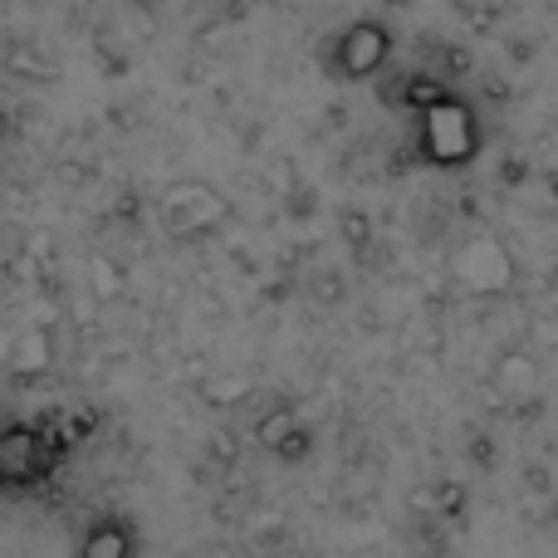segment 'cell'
Masks as SVG:
<instances>
[{
	"mask_svg": "<svg viewBox=\"0 0 558 558\" xmlns=\"http://www.w3.org/2000/svg\"><path fill=\"white\" fill-rule=\"evenodd\" d=\"M416 147H422L426 167H441V172L471 167L481 157V118H475V108L456 94H441L436 104H426L422 128H416Z\"/></svg>",
	"mask_w": 558,
	"mask_h": 558,
	"instance_id": "obj_1",
	"label": "cell"
},
{
	"mask_svg": "<svg viewBox=\"0 0 558 558\" xmlns=\"http://www.w3.org/2000/svg\"><path fill=\"white\" fill-rule=\"evenodd\" d=\"M64 432H45V426H5L0 432V485L5 490H25L39 485L54 461L64 456Z\"/></svg>",
	"mask_w": 558,
	"mask_h": 558,
	"instance_id": "obj_2",
	"label": "cell"
},
{
	"mask_svg": "<svg viewBox=\"0 0 558 558\" xmlns=\"http://www.w3.org/2000/svg\"><path fill=\"white\" fill-rule=\"evenodd\" d=\"M157 211H162V226L172 235H206L231 221L235 206H231V196L211 182H177V186H167Z\"/></svg>",
	"mask_w": 558,
	"mask_h": 558,
	"instance_id": "obj_3",
	"label": "cell"
},
{
	"mask_svg": "<svg viewBox=\"0 0 558 558\" xmlns=\"http://www.w3.org/2000/svg\"><path fill=\"white\" fill-rule=\"evenodd\" d=\"M451 275L471 294H505L514 289V255L500 235H471L451 251Z\"/></svg>",
	"mask_w": 558,
	"mask_h": 558,
	"instance_id": "obj_4",
	"label": "cell"
},
{
	"mask_svg": "<svg viewBox=\"0 0 558 558\" xmlns=\"http://www.w3.org/2000/svg\"><path fill=\"white\" fill-rule=\"evenodd\" d=\"M387 59H392V29L383 20H353L333 45L338 78H373Z\"/></svg>",
	"mask_w": 558,
	"mask_h": 558,
	"instance_id": "obj_5",
	"label": "cell"
},
{
	"mask_svg": "<svg viewBox=\"0 0 558 558\" xmlns=\"http://www.w3.org/2000/svg\"><path fill=\"white\" fill-rule=\"evenodd\" d=\"M10 373L15 377H45L54 367V333L49 328H25V333L10 343Z\"/></svg>",
	"mask_w": 558,
	"mask_h": 558,
	"instance_id": "obj_6",
	"label": "cell"
},
{
	"mask_svg": "<svg viewBox=\"0 0 558 558\" xmlns=\"http://www.w3.org/2000/svg\"><path fill=\"white\" fill-rule=\"evenodd\" d=\"M78 558H133V530L123 520H98L78 544Z\"/></svg>",
	"mask_w": 558,
	"mask_h": 558,
	"instance_id": "obj_7",
	"label": "cell"
},
{
	"mask_svg": "<svg viewBox=\"0 0 558 558\" xmlns=\"http://www.w3.org/2000/svg\"><path fill=\"white\" fill-rule=\"evenodd\" d=\"M0 69H5L10 78H54V64H49L29 39H10V45L0 49Z\"/></svg>",
	"mask_w": 558,
	"mask_h": 558,
	"instance_id": "obj_8",
	"label": "cell"
},
{
	"mask_svg": "<svg viewBox=\"0 0 558 558\" xmlns=\"http://www.w3.org/2000/svg\"><path fill=\"white\" fill-rule=\"evenodd\" d=\"M446 88L441 84H432V78H407V104H412V113H422L426 104H436Z\"/></svg>",
	"mask_w": 558,
	"mask_h": 558,
	"instance_id": "obj_9",
	"label": "cell"
},
{
	"mask_svg": "<svg viewBox=\"0 0 558 558\" xmlns=\"http://www.w3.org/2000/svg\"><path fill=\"white\" fill-rule=\"evenodd\" d=\"M294 426H299L294 412H270V416H265V426H260V441L265 446H279L289 432H294Z\"/></svg>",
	"mask_w": 558,
	"mask_h": 558,
	"instance_id": "obj_10",
	"label": "cell"
},
{
	"mask_svg": "<svg viewBox=\"0 0 558 558\" xmlns=\"http://www.w3.org/2000/svg\"><path fill=\"white\" fill-rule=\"evenodd\" d=\"M275 456H279V461H304V456H308V432H304V426H294V432L275 446Z\"/></svg>",
	"mask_w": 558,
	"mask_h": 558,
	"instance_id": "obj_11",
	"label": "cell"
},
{
	"mask_svg": "<svg viewBox=\"0 0 558 558\" xmlns=\"http://www.w3.org/2000/svg\"><path fill=\"white\" fill-rule=\"evenodd\" d=\"M118 284H123V279H118L113 265H108V260H98V265H94V289H98V294H113Z\"/></svg>",
	"mask_w": 558,
	"mask_h": 558,
	"instance_id": "obj_12",
	"label": "cell"
},
{
	"mask_svg": "<svg viewBox=\"0 0 558 558\" xmlns=\"http://www.w3.org/2000/svg\"><path fill=\"white\" fill-rule=\"evenodd\" d=\"M514 377H534V367L524 363L520 353H510V357H505V363H500V383H514Z\"/></svg>",
	"mask_w": 558,
	"mask_h": 558,
	"instance_id": "obj_13",
	"label": "cell"
},
{
	"mask_svg": "<svg viewBox=\"0 0 558 558\" xmlns=\"http://www.w3.org/2000/svg\"><path fill=\"white\" fill-rule=\"evenodd\" d=\"M348 241H363V216H348Z\"/></svg>",
	"mask_w": 558,
	"mask_h": 558,
	"instance_id": "obj_14",
	"label": "cell"
},
{
	"mask_svg": "<svg viewBox=\"0 0 558 558\" xmlns=\"http://www.w3.org/2000/svg\"><path fill=\"white\" fill-rule=\"evenodd\" d=\"M0 147H5V118H0Z\"/></svg>",
	"mask_w": 558,
	"mask_h": 558,
	"instance_id": "obj_15",
	"label": "cell"
}]
</instances>
